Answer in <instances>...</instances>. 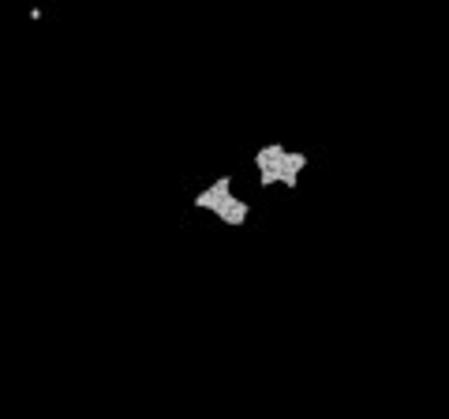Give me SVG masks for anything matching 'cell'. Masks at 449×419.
Instances as JSON below:
<instances>
[{
  "instance_id": "obj_2",
  "label": "cell",
  "mask_w": 449,
  "mask_h": 419,
  "mask_svg": "<svg viewBox=\"0 0 449 419\" xmlns=\"http://www.w3.org/2000/svg\"><path fill=\"white\" fill-rule=\"evenodd\" d=\"M308 165H311V157L303 154V150H284V157H281V165H277V184L296 191V187H300V173Z\"/></svg>"
},
{
  "instance_id": "obj_1",
  "label": "cell",
  "mask_w": 449,
  "mask_h": 419,
  "mask_svg": "<svg viewBox=\"0 0 449 419\" xmlns=\"http://www.w3.org/2000/svg\"><path fill=\"white\" fill-rule=\"evenodd\" d=\"M195 206L214 213L217 221L228 225V229H240V225H247V218H251V202L233 195V176H217L210 187L195 195Z\"/></svg>"
},
{
  "instance_id": "obj_3",
  "label": "cell",
  "mask_w": 449,
  "mask_h": 419,
  "mask_svg": "<svg viewBox=\"0 0 449 419\" xmlns=\"http://www.w3.org/2000/svg\"><path fill=\"white\" fill-rule=\"evenodd\" d=\"M284 143H266V146H258L255 150V169L258 173H273L277 176V165H281V157H284Z\"/></svg>"
}]
</instances>
